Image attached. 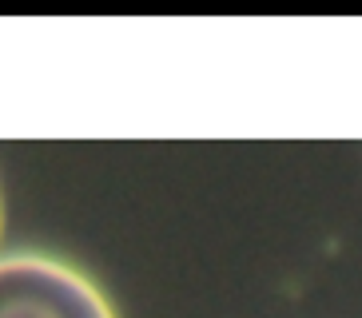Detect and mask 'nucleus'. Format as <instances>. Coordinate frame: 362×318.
<instances>
[{
    "mask_svg": "<svg viewBox=\"0 0 362 318\" xmlns=\"http://www.w3.org/2000/svg\"><path fill=\"white\" fill-rule=\"evenodd\" d=\"M0 318H116V310L76 266L21 251L0 254Z\"/></svg>",
    "mask_w": 362,
    "mask_h": 318,
    "instance_id": "nucleus-1",
    "label": "nucleus"
}]
</instances>
